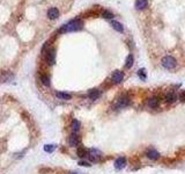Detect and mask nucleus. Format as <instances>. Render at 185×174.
Masks as SVG:
<instances>
[{
    "label": "nucleus",
    "mask_w": 185,
    "mask_h": 174,
    "mask_svg": "<svg viewBox=\"0 0 185 174\" xmlns=\"http://www.w3.org/2000/svg\"><path fill=\"white\" fill-rule=\"evenodd\" d=\"M83 28V22L80 19H74L72 21L67 22L66 24H64L60 29L59 33H71V32H79Z\"/></svg>",
    "instance_id": "obj_1"
},
{
    "label": "nucleus",
    "mask_w": 185,
    "mask_h": 174,
    "mask_svg": "<svg viewBox=\"0 0 185 174\" xmlns=\"http://www.w3.org/2000/svg\"><path fill=\"white\" fill-rule=\"evenodd\" d=\"M162 65H163V67H166V69H168V70H171V69H175V67H176L177 62H176V59H175L174 57H171V56H166V57L162 58Z\"/></svg>",
    "instance_id": "obj_2"
},
{
    "label": "nucleus",
    "mask_w": 185,
    "mask_h": 174,
    "mask_svg": "<svg viewBox=\"0 0 185 174\" xmlns=\"http://www.w3.org/2000/svg\"><path fill=\"white\" fill-rule=\"evenodd\" d=\"M88 158L91 161H97L98 159L101 158V152L98 150H96V149H91L88 152Z\"/></svg>",
    "instance_id": "obj_3"
},
{
    "label": "nucleus",
    "mask_w": 185,
    "mask_h": 174,
    "mask_svg": "<svg viewBox=\"0 0 185 174\" xmlns=\"http://www.w3.org/2000/svg\"><path fill=\"white\" fill-rule=\"evenodd\" d=\"M129 104H130V99L127 96H121V98H119L117 100V102H116L117 108H124V107H126Z\"/></svg>",
    "instance_id": "obj_4"
},
{
    "label": "nucleus",
    "mask_w": 185,
    "mask_h": 174,
    "mask_svg": "<svg viewBox=\"0 0 185 174\" xmlns=\"http://www.w3.org/2000/svg\"><path fill=\"white\" fill-rule=\"evenodd\" d=\"M45 55H46V61L50 65L55 64V61H56V50L55 49H50Z\"/></svg>",
    "instance_id": "obj_5"
},
{
    "label": "nucleus",
    "mask_w": 185,
    "mask_h": 174,
    "mask_svg": "<svg viewBox=\"0 0 185 174\" xmlns=\"http://www.w3.org/2000/svg\"><path fill=\"white\" fill-rule=\"evenodd\" d=\"M111 79H112L113 82L119 84V82H121V81L124 80V73L121 71H115L112 74V77H111Z\"/></svg>",
    "instance_id": "obj_6"
},
{
    "label": "nucleus",
    "mask_w": 185,
    "mask_h": 174,
    "mask_svg": "<svg viewBox=\"0 0 185 174\" xmlns=\"http://www.w3.org/2000/svg\"><path fill=\"white\" fill-rule=\"evenodd\" d=\"M79 143H80V137L76 134H73L70 136V138H68V144H70L71 146H78Z\"/></svg>",
    "instance_id": "obj_7"
},
{
    "label": "nucleus",
    "mask_w": 185,
    "mask_h": 174,
    "mask_svg": "<svg viewBox=\"0 0 185 174\" xmlns=\"http://www.w3.org/2000/svg\"><path fill=\"white\" fill-rule=\"evenodd\" d=\"M125 166H126V159L124 158V157H121V158H118L115 161V167H116V169H123Z\"/></svg>",
    "instance_id": "obj_8"
},
{
    "label": "nucleus",
    "mask_w": 185,
    "mask_h": 174,
    "mask_svg": "<svg viewBox=\"0 0 185 174\" xmlns=\"http://www.w3.org/2000/svg\"><path fill=\"white\" fill-rule=\"evenodd\" d=\"M59 16V11L57 9V8L52 7L50 8L48 11V17L49 19H51V20H55V19H57Z\"/></svg>",
    "instance_id": "obj_9"
},
{
    "label": "nucleus",
    "mask_w": 185,
    "mask_h": 174,
    "mask_svg": "<svg viewBox=\"0 0 185 174\" xmlns=\"http://www.w3.org/2000/svg\"><path fill=\"white\" fill-rule=\"evenodd\" d=\"M164 100L168 103H172L177 100V95H176V93H172V92L171 93H167L164 95Z\"/></svg>",
    "instance_id": "obj_10"
},
{
    "label": "nucleus",
    "mask_w": 185,
    "mask_h": 174,
    "mask_svg": "<svg viewBox=\"0 0 185 174\" xmlns=\"http://www.w3.org/2000/svg\"><path fill=\"white\" fill-rule=\"evenodd\" d=\"M148 106L151 107V108H157L159 106H160V98H152V99H149L148 100Z\"/></svg>",
    "instance_id": "obj_11"
},
{
    "label": "nucleus",
    "mask_w": 185,
    "mask_h": 174,
    "mask_svg": "<svg viewBox=\"0 0 185 174\" xmlns=\"http://www.w3.org/2000/svg\"><path fill=\"white\" fill-rule=\"evenodd\" d=\"M147 157L149 159H152V160H157V159L160 158V153L157 152V151H155V150H149V151H147Z\"/></svg>",
    "instance_id": "obj_12"
},
{
    "label": "nucleus",
    "mask_w": 185,
    "mask_h": 174,
    "mask_svg": "<svg viewBox=\"0 0 185 174\" xmlns=\"http://www.w3.org/2000/svg\"><path fill=\"white\" fill-rule=\"evenodd\" d=\"M100 95H101V91H100V89H91L88 93L89 99H91V100H96V99H98Z\"/></svg>",
    "instance_id": "obj_13"
},
{
    "label": "nucleus",
    "mask_w": 185,
    "mask_h": 174,
    "mask_svg": "<svg viewBox=\"0 0 185 174\" xmlns=\"http://www.w3.org/2000/svg\"><path fill=\"white\" fill-rule=\"evenodd\" d=\"M148 5V0H137L136 1V8L137 9H144Z\"/></svg>",
    "instance_id": "obj_14"
},
{
    "label": "nucleus",
    "mask_w": 185,
    "mask_h": 174,
    "mask_svg": "<svg viewBox=\"0 0 185 174\" xmlns=\"http://www.w3.org/2000/svg\"><path fill=\"white\" fill-rule=\"evenodd\" d=\"M111 26L113 27V29H116L117 32L123 33V30H124V27H123V24L119 23V22H117V21H111Z\"/></svg>",
    "instance_id": "obj_15"
},
{
    "label": "nucleus",
    "mask_w": 185,
    "mask_h": 174,
    "mask_svg": "<svg viewBox=\"0 0 185 174\" xmlns=\"http://www.w3.org/2000/svg\"><path fill=\"white\" fill-rule=\"evenodd\" d=\"M57 98L59 99H63V100H70L72 98V95L68 94V93H64V92H57Z\"/></svg>",
    "instance_id": "obj_16"
},
{
    "label": "nucleus",
    "mask_w": 185,
    "mask_h": 174,
    "mask_svg": "<svg viewBox=\"0 0 185 174\" xmlns=\"http://www.w3.org/2000/svg\"><path fill=\"white\" fill-rule=\"evenodd\" d=\"M81 128V123L79 121H76V120H73L72 122V129L73 131H78V130H80Z\"/></svg>",
    "instance_id": "obj_17"
},
{
    "label": "nucleus",
    "mask_w": 185,
    "mask_h": 174,
    "mask_svg": "<svg viewBox=\"0 0 185 174\" xmlns=\"http://www.w3.org/2000/svg\"><path fill=\"white\" fill-rule=\"evenodd\" d=\"M132 65H133V56L132 55H129L127 56V58H126V64H125V66L130 69V67H132Z\"/></svg>",
    "instance_id": "obj_18"
},
{
    "label": "nucleus",
    "mask_w": 185,
    "mask_h": 174,
    "mask_svg": "<svg viewBox=\"0 0 185 174\" xmlns=\"http://www.w3.org/2000/svg\"><path fill=\"white\" fill-rule=\"evenodd\" d=\"M56 150V145H51V144H48V145H45L44 146V151L45 152H48V153H51V152H53V151Z\"/></svg>",
    "instance_id": "obj_19"
},
{
    "label": "nucleus",
    "mask_w": 185,
    "mask_h": 174,
    "mask_svg": "<svg viewBox=\"0 0 185 174\" xmlns=\"http://www.w3.org/2000/svg\"><path fill=\"white\" fill-rule=\"evenodd\" d=\"M40 80H42V82H43L45 86H50V78H49L46 74H42Z\"/></svg>",
    "instance_id": "obj_20"
},
{
    "label": "nucleus",
    "mask_w": 185,
    "mask_h": 174,
    "mask_svg": "<svg viewBox=\"0 0 185 174\" xmlns=\"http://www.w3.org/2000/svg\"><path fill=\"white\" fill-rule=\"evenodd\" d=\"M76 153H78V156H79V157H81V158H83V157H86V156H87V151L85 150V149H82V148L78 149Z\"/></svg>",
    "instance_id": "obj_21"
},
{
    "label": "nucleus",
    "mask_w": 185,
    "mask_h": 174,
    "mask_svg": "<svg viewBox=\"0 0 185 174\" xmlns=\"http://www.w3.org/2000/svg\"><path fill=\"white\" fill-rule=\"evenodd\" d=\"M102 16L105 17V19H112L113 17V14L111 12H109V11H103V13H102Z\"/></svg>",
    "instance_id": "obj_22"
},
{
    "label": "nucleus",
    "mask_w": 185,
    "mask_h": 174,
    "mask_svg": "<svg viewBox=\"0 0 185 174\" xmlns=\"http://www.w3.org/2000/svg\"><path fill=\"white\" fill-rule=\"evenodd\" d=\"M138 76L140 77V79L145 80V79H146V71H145V70H144V69L139 70V72H138Z\"/></svg>",
    "instance_id": "obj_23"
},
{
    "label": "nucleus",
    "mask_w": 185,
    "mask_h": 174,
    "mask_svg": "<svg viewBox=\"0 0 185 174\" xmlns=\"http://www.w3.org/2000/svg\"><path fill=\"white\" fill-rule=\"evenodd\" d=\"M13 78V76H12V73H9V72H6V73H4V76H2V80L5 81H7V80H9V79H12Z\"/></svg>",
    "instance_id": "obj_24"
},
{
    "label": "nucleus",
    "mask_w": 185,
    "mask_h": 174,
    "mask_svg": "<svg viewBox=\"0 0 185 174\" xmlns=\"http://www.w3.org/2000/svg\"><path fill=\"white\" fill-rule=\"evenodd\" d=\"M79 165H80V166H85V167L90 166V164H89L88 161H83V160H81V161H79Z\"/></svg>",
    "instance_id": "obj_25"
},
{
    "label": "nucleus",
    "mask_w": 185,
    "mask_h": 174,
    "mask_svg": "<svg viewBox=\"0 0 185 174\" xmlns=\"http://www.w3.org/2000/svg\"><path fill=\"white\" fill-rule=\"evenodd\" d=\"M182 100H183V101H185V92H183V93H182Z\"/></svg>",
    "instance_id": "obj_26"
},
{
    "label": "nucleus",
    "mask_w": 185,
    "mask_h": 174,
    "mask_svg": "<svg viewBox=\"0 0 185 174\" xmlns=\"http://www.w3.org/2000/svg\"><path fill=\"white\" fill-rule=\"evenodd\" d=\"M71 174H78V173H71Z\"/></svg>",
    "instance_id": "obj_27"
}]
</instances>
